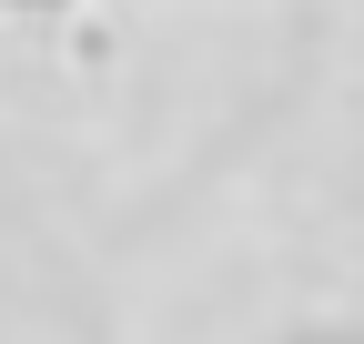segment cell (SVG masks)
<instances>
[{
    "instance_id": "obj_1",
    "label": "cell",
    "mask_w": 364,
    "mask_h": 344,
    "mask_svg": "<svg viewBox=\"0 0 364 344\" xmlns=\"http://www.w3.org/2000/svg\"><path fill=\"white\" fill-rule=\"evenodd\" d=\"M0 11H71V0H0Z\"/></svg>"
}]
</instances>
